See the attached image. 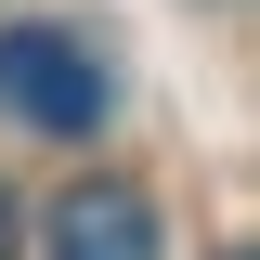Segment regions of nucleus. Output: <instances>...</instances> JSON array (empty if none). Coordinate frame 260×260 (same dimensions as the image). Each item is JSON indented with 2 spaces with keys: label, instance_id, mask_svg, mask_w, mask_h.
Here are the masks:
<instances>
[{
  "label": "nucleus",
  "instance_id": "4",
  "mask_svg": "<svg viewBox=\"0 0 260 260\" xmlns=\"http://www.w3.org/2000/svg\"><path fill=\"white\" fill-rule=\"evenodd\" d=\"M221 260H260V247H221Z\"/></svg>",
  "mask_w": 260,
  "mask_h": 260
},
{
  "label": "nucleus",
  "instance_id": "3",
  "mask_svg": "<svg viewBox=\"0 0 260 260\" xmlns=\"http://www.w3.org/2000/svg\"><path fill=\"white\" fill-rule=\"evenodd\" d=\"M0 260H13V195H0Z\"/></svg>",
  "mask_w": 260,
  "mask_h": 260
},
{
  "label": "nucleus",
  "instance_id": "2",
  "mask_svg": "<svg viewBox=\"0 0 260 260\" xmlns=\"http://www.w3.org/2000/svg\"><path fill=\"white\" fill-rule=\"evenodd\" d=\"M52 260H156V208L130 182H78L52 208Z\"/></svg>",
  "mask_w": 260,
  "mask_h": 260
},
{
  "label": "nucleus",
  "instance_id": "1",
  "mask_svg": "<svg viewBox=\"0 0 260 260\" xmlns=\"http://www.w3.org/2000/svg\"><path fill=\"white\" fill-rule=\"evenodd\" d=\"M104 52L78 26H13L0 39V117H26V130H52V143H78V130H104Z\"/></svg>",
  "mask_w": 260,
  "mask_h": 260
}]
</instances>
